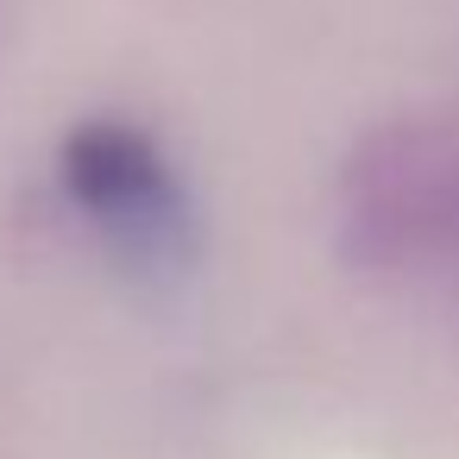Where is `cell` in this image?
<instances>
[{
  "label": "cell",
  "mask_w": 459,
  "mask_h": 459,
  "mask_svg": "<svg viewBox=\"0 0 459 459\" xmlns=\"http://www.w3.org/2000/svg\"><path fill=\"white\" fill-rule=\"evenodd\" d=\"M333 239L371 277L459 290V108H403L352 139Z\"/></svg>",
  "instance_id": "obj_1"
},
{
  "label": "cell",
  "mask_w": 459,
  "mask_h": 459,
  "mask_svg": "<svg viewBox=\"0 0 459 459\" xmlns=\"http://www.w3.org/2000/svg\"><path fill=\"white\" fill-rule=\"evenodd\" d=\"M57 183L70 208L133 264L152 277L189 271L202 246V214L170 164V152L133 120H82L57 145Z\"/></svg>",
  "instance_id": "obj_2"
}]
</instances>
